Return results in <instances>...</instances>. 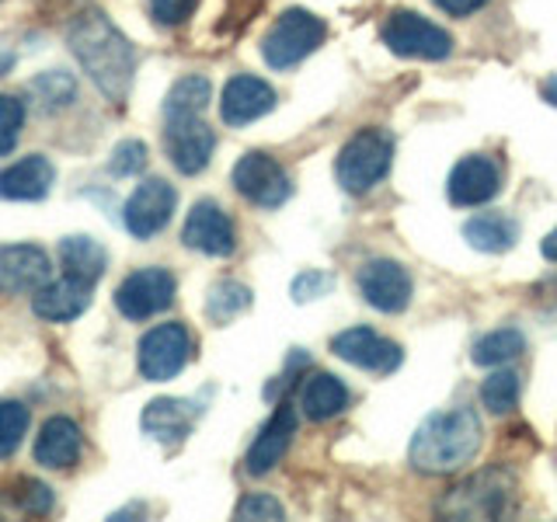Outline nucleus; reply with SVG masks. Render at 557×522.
Instances as JSON below:
<instances>
[{"label":"nucleus","instance_id":"obj_1","mask_svg":"<svg viewBox=\"0 0 557 522\" xmlns=\"http://www.w3.org/2000/svg\"><path fill=\"white\" fill-rule=\"evenodd\" d=\"M70 49L81 60L84 74L109 101H122L133 87L136 74V49L109 17L98 11H84L70 25Z\"/></svg>","mask_w":557,"mask_h":522},{"label":"nucleus","instance_id":"obj_2","mask_svg":"<svg viewBox=\"0 0 557 522\" xmlns=\"http://www.w3.org/2000/svg\"><path fill=\"white\" fill-rule=\"evenodd\" d=\"M481 418L470 408H449L440 414H429L418 425L408 460L418 474H453L463 463H470L481 449Z\"/></svg>","mask_w":557,"mask_h":522},{"label":"nucleus","instance_id":"obj_3","mask_svg":"<svg viewBox=\"0 0 557 522\" xmlns=\"http://www.w3.org/2000/svg\"><path fill=\"white\" fill-rule=\"evenodd\" d=\"M394 164V136L387 129H359L335 157V178L348 196H362L387 178Z\"/></svg>","mask_w":557,"mask_h":522},{"label":"nucleus","instance_id":"obj_4","mask_svg":"<svg viewBox=\"0 0 557 522\" xmlns=\"http://www.w3.org/2000/svg\"><path fill=\"white\" fill-rule=\"evenodd\" d=\"M516 495V477L505 467H484L481 474L460 481L440 501V515L446 519H498L509 512Z\"/></svg>","mask_w":557,"mask_h":522},{"label":"nucleus","instance_id":"obj_5","mask_svg":"<svg viewBox=\"0 0 557 522\" xmlns=\"http://www.w3.org/2000/svg\"><path fill=\"white\" fill-rule=\"evenodd\" d=\"M324 22L313 11L289 8L272 22V28L261 39V57L272 70H289L296 63H304L313 49H321L324 42Z\"/></svg>","mask_w":557,"mask_h":522},{"label":"nucleus","instance_id":"obj_6","mask_svg":"<svg viewBox=\"0 0 557 522\" xmlns=\"http://www.w3.org/2000/svg\"><path fill=\"white\" fill-rule=\"evenodd\" d=\"M380 35L383 46L408 60H446L453 52L449 32L414 11H391Z\"/></svg>","mask_w":557,"mask_h":522},{"label":"nucleus","instance_id":"obj_7","mask_svg":"<svg viewBox=\"0 0 557 522\" xmlns=\"http://www.w3.org/2000/svg\"><path fill=\"white\" fill-rule=\"evenodd\" d=\"M188 356H191L188 327L178 324V321H168V324L150 327L147 335L139 338L136 362H139V373H144V380L164 383V380H174L185 370Z\"/></svg>","mask_w":557,"mask_h":522},{"label":"nucleus","instance_id":"obj_8","mask_svg":"<svg viewBox=\"0 0 557 522\" xmlns=\"http://www.w3.org/2000/svg\"><path fill=\"white\" fill-rule=\"evenodd\" d=\"M234 188L261 209H275L293 196V182L286 167L261 150H248L234 164Z\"/></svg>","mask_w":557,"mask_h":522},{"label":"nucleus","instance_id":"obj_9","mask_svg":"<svg viewBox=\"0 0 557 522\" xmlns=\"http://www.w3.org/2000/svg\"><path fill=\"white\" fill-rule=\"evenodd\" d=\"M174 275L168 269H139L122 278L115 289V307L126 321H147L153 313H161L174 303Z\"/></svg>","mask_w":557,"mask_h":522},{"label":"nucleus","instance_id":"obj_10","mask_svg":"<svg viewBox=\"0 0 557 522\" xmlns=\"http://www.w3.org/2000/svg\"><path fill=\"white\" fill-rule=\"evenodd\" d=\"M174 206H178V191L164 178H147L136 185L126 209H122V220H126V231L136 240H150L171 223Z\"/></svg>","mask_w":557,"mask_h":522},{"label":"nucleus","instance_id":"obj_11","mask_svg":"<svg viewBox=\"0 0 557 522\" xmlns=\"http://www.w3.org/2000/svg\"><path fill=\"white\" fill-rule=\"evenodd\" d=\"M164 150L182 174H199L213 161L216 136L199 115H171L164 129Z\"/></svg>","mask_w":557,"mask_h":522},{"label":"nucleus","instance_id":"obj_12","mask_svg":"<svg viewBox=\"0 0 557 522\" xmlns=\"http://www.w3.org/2000/svg\"><path fill=\"white\" fill-rule=\"evenodd\" d=\"M331 352H335L342 362L359 365L366 373L387 376L400 365V345H394L391 338L376 335L373 327H345L342 335L331 338Z\"/></svg>","mask_w":557,"mask_h":522},{"label":"nucleus","instance_id":"obj_13","mask_svg":"<svg viewBox=\"0 0 557 522\" xmlns=\"http://www.w3.org/2000/svg\"><path fill=\"white\" fill-rule=\"evenodd\" d=\"M359 283V296L370 307L383 310V313H400L411 303V293L414 283L405 265H397L391 258H376V261H366L356 275Z\"/></svg>","mask_w":557,"mask_h":522},{"label":"nucleus","instance_id":"obj_14","mask_svg":"<svg viewBox=\"0 0 557 522\" xmlns=\"http://www.w3.org/2000/svg\"><path fill=\"white\" fill-rule=\"evenodd\" d=\"M498 191H502V171L487 153H467L453 164L449 182H446V196L453 206H460V209L484 206V202H492Z\"/></svg>","mask_w":557,"mask_h":522},{"label":"nucleus","instance_id":"obj_15","mask_svg":"<svg viewBox=\"0 0 557 522\" xmlns=\"http://www.w3.org/2000/svg\"><path fill=\"white\" fill-rule=\"evenodd\" d=\"M185 248L191 251H202V254H213V258H226L234 254L237 248V231H234V220L223 213L216 202H196L191 213L185 220V231H182Z\"/></svg>","mask_w":557,"mask_h":522},{"label":"nucleus","instance_id":"obj_16","mask_svg":"<svg viewBox=\"0 0 557 522\" xmlns=\"http://www.w3.org/2000/svg\"><path fill=\"white\" fill-rule=\"evenodd\" d=\"M275 109V91L269 80L255 74H237L226 80L220 98V119L226 126H248V122L269 115Z\"/></svg>","mask_w":557,"mask_h":522},{"label":"nucleus","instance_id":"obj_17","mask_svg":"<svg viewBox=\"0 0 557 522\" xmlns=\"http://www.w3.org/2000/svg\"><path fill=\"white\" fill-rule=\"evenodd\" d=\"M52 261L39 244H4L0 248V286L8 293H35L49 283Z\"/></svg>","mask_w":557,"mask_h":522},{"label":"nucleus","instance_id":"obj_18","mask_svg":"<svg viewBox=\"0 0 557 522\" xmlns=\"http://www.w3.org/2000/svg\"><path fill=\"white\" fill-rule=\"evenodd\" d=\"M293 435H296V411L289 405H278L275 414L265 422V428L258 432V439L251 443L248 457H244V470H248L251 477L275 470V463L286 457Z\"/></svg>","mask_w":557,"mask_h":522},{"label":"nucleus","instance_id":"obj_19","mask_svg":"<svg viewBox=\"0 0 557 522\" xmlns=\"http://www.w3.org/2000/svg\"><path fill=\"white\" fill-rule=\"evenodd\" d=\"M87 307H91V283H81L74 275H63L57 283H46L42 289L32 293L35 318L52 321V324L77 321Z\"/></svg>","mask_w":557,"mask_h":522},{"label":"nucleus","instance_id":"obj_20","mask_svg":"<svg viewBox=\"0 0 557 522\" xmlns=\"http://www.w3.org/2000/svg\"><path fill=\"white\" fill-rule=\"evenodd\" d=\"M52 182H57V167H52L49 157L32 153L14 161L11 167L0 171V199H14V202H35L46 199Z\"/></svg>","mask_w":557,"mask_h":522},{"label":"nucleus","instance_id":"obj_21","mask_svg":"<svg viewBox=\"0 0 557 522\" xmlns=\"http://www.w3.org/2000/svg\"><path fill=\"white\" fill-rule=\"evenodd\" d=\"M81 449H84L81 425L74 418L57 414V418H49L39 432V439H35V463L49 470H66L81 460Z\"/></svg>","mask_w":557,"mask_h":522},{"label":"nucleus","instance_id":"obj_22","mask_svg":"<svg viewBox=\"0 0 557 522\" xmlns=\"http://www.w3.org/2000/svg\"><path fill=\"white\" fill-rule=\"evenodd\" d=\"M199 418V405H191V400H182V397H157L144 408V418H139V425L157 443H182L185 435L191 432Z\"/></svg>","mask_w":557,"mask_h":522},{"label":"nucleus","instance_id":"obj_23","mask_svg":"<svg viewBox=\"0 0 557 522\" xmlns=\"http://www.w3.org/2000/svg\"><path fill=\"white\" fill-rule=\"evenodd\" d=\"M300 408L310 422H331L348 408V387L331 373H307L300 383Z\"/></svg>","mask_w":557,"mask_h":522},{"label":"nucleus","instance_id":"obj_24","mask_svg":"<svg viewBox=\"0 0 557 522\" xmlns=\"http://www.w3.org/2000/svg\"><path fill=\"white\" fill-rule=\"evenodd\" d=\"M60 265L63 275H74L81 283H98L104 275V265H109V254L104 248L87 234H74V237H63L60 240Z\"/></svg>","mask_w":557,"mask_h":522},{"label":"nucleus","instance_id":"obj_25","mask_svg":"<svg viewBox=\"0 0 557 522\" xmlns=\"http://www.w3.org/2000/svg\"><path fill=\"white\" fill-rule=\"evenodd\" d=\"M463 237H467V244L474 251L502 254L519 240V223L512 216H505V213H481L474 220H467Z\"/></svg>","mask_w":557,"mask_h":522},{"label":"nucleus","instance_id":"obj_26","mask_svg":"<svg viewBox=\"0 0 557 522\" xmlns=\"http://www.w3.org/2000/svg\"><path fill=\"white\" fill-rule=\"evenodd\" d=\"M522 352H527V338H522V331L519 327H498L474 345L470 359H474L478 365H505V362L519 359Z\"/></svg>","mask_w":557,"mask_h":522},{"label":"nucleus","instance_id":"obj_27","mask_svg":"<svg viewBox=\"0 0 557 522\" xmlns=\"http://www.w3.org/2000/svg\"><path fill=\"white\" fill-rule=\"evenodd\" d=\"M248 307H251V289L244 283H234V278H223V283H216L206 296V313H209V321H216V324L234 321L237 313H244Z\"/></svg>","mask_w":557,"mask_h":522},{"label":"nucleus","instance_id":"obj_28","mask_svg":"<svg viewBox=\"0 0 557 522\" xmlns=\"http://www.w3.org/2000/svg\"><path fill=\"white\" fill-rule=\"evenodd\" d=\"M209 104V80L202 74H188L168 91L164 115H199Z\"/></svg>","mask_w":557,"mask_h":522},{"label":"nucleus","instance_id":"obj_29","mask_svg":"<svg viewBox=\"0 0 557 522\" xmlns=\"http://www.w3.org/2000/svg\"><path fill=\"white\" fill-rule=\"evenodd\" d=\"M32 414L22 400H0V460H11L28 435Z\"/></svg>","mask_w":557,"mask_h":522},{"label":"nucleus","instance_id":"obj_30","mask_svg":"<svg viewBox=\"0 0 557 522\" xmlns=\"http://www.w3.org/2000/svg\"><path fill=\"white\" fill-rule=\"evenodd\" d=\"M519 390H522V383L512 370L492 373L481 383V405L492 414H509L519 405Z\"/></svg>","mask_w":557,"mask_h":522},{"label":"nucleus","instance_id":"obj_31","mask_svg":"<svg viewBox=\"0 0 557 522\" xmlns=\"http://www.w3.org/2000/svg\"><path fill=\"white\" fill-rule=\"evenodd\" d=\"M32 95L42 101L46 112H52V109H63V104L74 101L77 84L70 74H63V70H49V74H42L39 80L32 84Z\"/></svg>","mask_w":557,"mask_h":522},{"label":"nucleus","instance_id":"obj_32","mask_svg":"<svg viewBox=\"0 0 557 522\" xmlns=\"http://www.w3.org/2000/svg\"><path fill=\"white\" fill-rule=\"evenodd\" d=\"M22 126H25V101L14 95H0V157L17 147Z\"/></svg>","mask_w":557,"mask_h":522},{"label":"nucleus","instance_id":"obj_33","mask_svg":"<svg viewBox=\"0 0 557 522\" xmlns=\"http://www.w3.org/2000/svg\"><path fill=\"white\" fill-rule=\"evenodd\" d=\"M144 167H147V144H139V139H122L109 157V171L115 178H133Z\"/></svg>","mask_w":557,"mask_h":522},{"label":"nucleus","instance_id":"obj_34","mask_svg":"<svg viewBox=\"0 0 557 522\" xmlns=\"http://www.w3.org/2000/svg\"><path fill=\"white\" fill-rule=\"evenodd\" d=\"M14 505L28 515H46L52 509V492L42 481H17L14 492H11Z\"/></svg>","mask_w":557,"mask_h":522},{"label":"nucleus","instance_id":"obj_35","mask_svg":"<svg viewBox=\"0 0 557 522\" xmlns=\"http://www.w3.org/2000/svg\"><path fill=\"white\" fill-rule=\"evenodd\" d=\"M147 4H150V17L157 25L174 28V25H185L188 17L196 14L199 0H147Z\"/></svg>","mask_w":557,"mask_h":522},{"label":"nucleus","instance_id":"obj_36","mask_svg":"<svg viewBox=\"0 0 557 522\" xmlns=\"http://www.w3.org/2000/svg\"><path fill=\"white\" fill-rule=\"evenodd\" d=\"M286 509L278 505L272 495H248V498H240L237 505V519H283Z\"/></svg>","mask_w":557,"mask_h":522},{"label":"nucleus","instance_id":"obj_37","mask_svg":"<svg viewBox=\"0 0 557 522\" xmlns=\"http://www.w3.org/2000/svg\"><path fill=\"white\" fill-rule=\"evenodd\" d=\"M327 289H331V275H327V272H304V275L293 283V300H296V303L321 300V296H324Z\"/></svg>","mask_w":557,"mask_h":522},{"label":"nucleus","instance_id":"obj_38","mask_svg":"<svg viewBox=\"0 0 557 522\" xmlns=\"http://www.w3.org/2000/svg\"><path fill=\"white\" fill-rule=\"evenodd\" d=\"M432 4L440 11H446V14H453V17H467V14L481 11L487 0H432Z\"/></svg>","mask_w":557,"mask_h":522},{"label":"nucleus","instance_id":"obj_39","mask_svg":"<svg viewBox=\"0 0 557 522\" xmlns=\"http://www.w3.org/2000/svg\"><path fill=\"white\" fill-rule=\"evenodd\" d=\"M540 95H544L547 104H554V109H557V74H550L544 84H540Z\"/></svg>","mask_w":557,"mask_h":522},{"label":"nucleus","instance_id":"obj_40","mask_svg":"<svg viewBox=\"0 0 557 522\" xmlns=\"http://www.w3.org/2000/svg\"><path fill=\"white\" fill-rule=\"evenodd\" d=\"M544 258H547V261H557V231H550V234L544 237Z\"/></svg>","mask_w":557,"mask_h":522}]
</instances>
